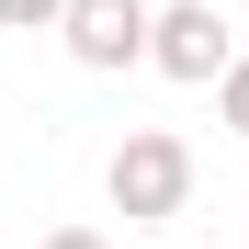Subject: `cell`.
<instances>
[{"label":"cell","instance_id":"obj_1","mask_svg":"<svg viewBox=\"0 0 249 249\" xmlns=\"http://www.w3.org/2000/svg\"><path fill=\"white\" fill-rule=\"evenodd\" d=\"M102 193H113L124 227H170L181 204H193V147L170 136V124H136V136L102 159Z\"/></svg>","mask_w":249,"mask_h":249},{"label":"cell","instance_id":"obj_2","mask_svg":"<svg viewBox=\"0 0 249 249\" xmlns=\"http://www.w3.org/2000/svg\"><path fill=\"white\" fill-rule=\"evenodd\" d=\"M147 68H159V79H193V91H215V79L238 68L215 0H170V12H147Z\"/></svg>","mask_w":249,"mask_h":249},{"label":"cell","instance_id":"obj_3","mask_svg":"<svg viewBox=\"0 0 249 249\" xmlns=\"http://www.w3.org/2000/svg\"><path fill=\"white\" fill-rule=\"evenodd\" d=\"M147 12H159V0H68V12H57V34H68V57L79 68H147Z\"/></svg>","mask_w":249,"mask_h":249},{"label":"cell","instance_id":"obj_4","mask_svg":"<svg viewBox=\"0 0 249 249\" xmlns=\"http://www.w3.org/2000/svg\"><path fill=\"white\" fill-rule=\"evenodd\" d=\"M215 113H227V124H238V136H249V57H238V68L215 79Z\"/></svg>","mask_w":249,"mask_h":249},{"label":"cell","instance_id":"obj_5","mask_svg":"<svg viewBox=\"0 0 249 249\" xmlns=\"http://www.w3.org/2000/svg\"><path fill=\"white\" fill-rule=\"evenodd\" d=\"M68 12V0H0V23H12V34H34V23H57Z\"/></svg>","mask_w":249,"mask_h":249},{"label":"cell","instance_id":"obj_6","mask_svg":"<svg viewBox=\"0 0 249 249\" xmlns=\"http://www.w3.org/2000/svg\"><path fill=\"white\" fill-rule=\"evenodd\" d=\"M46 249H113V238H102V227H57Z\"/></svg>","mask_w":249,"mask_h":249}]
</instances>
